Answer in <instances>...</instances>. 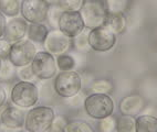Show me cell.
<instances>
[{
  "instance_id": "obj_1",
  "label": "cell",
  "mask_w": 157,
  "mask_h": 132,
  "mask_svg": "<svg viewBox=\"0 0 157 132\" xmlns=\"http://www.w3.org/2000/svg\"><path fill=\"white\" fill-rule=\"evenodd\" d=\"M56 118V112L48 106H34L27 111L25 128L29 132H47Z\"/></svg>"
},
{
  "instance_id": "obj_2",
  "label": "cell",
  "mask_w": 157,
  "mask_h": 132,
  "mask_svg": "<svg viewBox=\"0 0 157 132\" xmlns=\"http://www.w3.org/2000/svg\"><path fill=\"white\" fill-rule=\"evenodd\" d=\"M80 13L85 29L92 30L102 27L109 13L106 0H85Z\"/></svg>"
},
{
  "instance_id": "obj_3",
  "label": "cell",
  "mask_w": 157,
  "mask_h": 132,
  "mask_svg": "<svg viewBox=\"0 0 157 132\" xmlns=\"http://www.w3.org/2000/svg\"><path fill=\"white\" fill-rule=\"evenodd\" d=\"M10 99L12 104L18 107L30 109L39 101V88L32 82L19 80L12 86Z\"/></svg>"
},
{
  "instance_id": "obj_4",
  "label": "cell",
  "mask_w": 157,
  "mask_h": 132,
  "mask_svg": "<svg viewBox=\"0 0 157 132\" xmlns=\"http://www.w3.org/2000/svg\"><path fill=\"white\" fill-rule=\"evenodd\" d=\"M84 109L91 118L101 120L112 116L114 101L106 94H91L84 100Z\"/></svg>"
},
{
  "instance_id": "obj_5",
  "label": "cell",
  "mask_w": 157,
  "mask_h": 132,
  "mask_svg": "<svg viewBox=\"0 0 157 132\" xmlns=\"http://www.w3.org/2000/svg\"><path fill=\"white\" fill-rule=\"evenodd\" d=\"M53 87L60 97L72 98L80 93L82 88L81 76L74 70L60 72L54 78Z\"/></svg>"
},
{
  "instance_id": "obj_6",
  "label": "cell",
  "mask_w": 157,
  "mask_h": 132,
  "mask_svg": "<svg viewBox=\"0 0 157 132\" xmlns=\"http://www.w3.org/2000/svg\"><path fill=\"white\" fill-rule=\"evenodd\" d=\"M36 52L38 50H36V43L25 37L20 41L11 43L8 59L16 67H22L31 64Z\"/></svg>"
},
{
  "instance_id": "obj_7",
  "label": "cell",
  "mask_w": 157,
  "mask_h": 132,
  "mask_svg": "<svg viewBox=\"0 0 157 132\" xmlns=\"http://www.w3.org/2000/svg\"><path fill=\"white\" fill-rule=\"evenodd\" d=\"M30 65L33 74L40 80L51 79L56 75V57L47 51H38Z\"/></svg>"
},
{
  "instance_id": "obj_8",
  "label": "cell",
  "mask_w": 157,
  "mask_h": 132,
  "mask_svg": "<svg viewBox=\"0 0 157 132\" xmlns=\"http://www.w3.org/2000/svg\"><path fill=\"white\" fill-rule=\"evenodd\" d=\"M49 5L45 0H21V17L28 23H43L48 19Z\"/></svg>"
},
{
  "instance_id": "obj_9",
  "label": "cell",
  "mask_w": 157,
  "mask_h": 132,
  "mask_svg": "<svg viewBox=\"0 0 157 132\" xmlns=\"http://www.w3.org/2000/svg\"><path fill=\"white\" fill-rule=\"evenodd\" d=\"M89 45L95 52H107L114 48L116 43V35L106 27H98L92 29L87 34Z\"/></svg>"
},
{
  "instance_id": "obj_10",
  "label": "cell",
  "mask_w": 157,
  "mask_h": 132,
  "mask_svg": "<svg viewBox=\"0 0 157 132\" xmlns=\"http://www.w3.org/2000/svg\"><path fill=\"white\" fill-rule=\"evenodd\" d=\"M58 29L70 39H74L85 30L80 11H62L60 16Z\"/></svg>"
},
{
  "instance_id": "obj_11",
  "label": "cell",
  "mask_w": 157,
  "mask_h": 132,
  "mask_svg": "<svg viewBox=\"0 0 157 132\" xmlns=\"http://www.w3.org/2000/svg\"><path fill=\"white\" fill-rule=\"evenodd\" d=\"M43 45L47 52L58 56L69 51L72 45V39L62 33L59 29H52L51 31H49Z\"/></svg>"
},
{
  "instance_id": "obj_12",
  "label": "cell",
  "mask_w": 157,
  "mask_h": 132,
  "mask_svg": "<svg viewBox=\"0 0 157 132\" xmlns=\"http://www.w3.org/2000/svg\"><path fill=\"white\" fill-rule=\"evenodd\" d=\"M28 25L29 23L22 17H14L9 19L6 23V27H5L3 39L10 43H14L25 39L27 37Z\"/></svg>"
},
{
  "instance_id": "obj_13",
  "label": "cell",
  "mask_w": 157,
  "mask_h": 132,
  "mask_svg": "<svg viewBox=\"0 0 157 132\" xmlns=\"http://www.w3.org/2000/svg\"><path fill=\"white\" fill-rule=\"evenodd\" d=\"M25 115H27V109L20 108L16 105L8 106L0 115V122L11 129H22L25 127Z\"/></svg>"
},
{
  "instance_id": "obj_14",
  "label": "cell",
  "mask_w": 157,
  "mask_h": 132,
  "mask_svg": "<svg viewBox=\"0 0 157 132\" xmlns=\"http://www.w3.org/2000/svg\"><path fill=\"white\" fill-rule=\"evenodd\" d=\"M144 108V100L140 95H129L120 101V111L122 115L134 116L138 115Z\"/></svg>"
},
{
  "instance_id": "obj_15",
  "label": "cell",
  "mask_w": 157,
  "mask_h": 132,
  "mask_svg": "<svg viewBox=\"0 0 157 132\" xmlns=\"http://www.w3.org/2000/svg\"><path fill=\"white\" fill-rule=\"evenodd\" d=\"M103 25L111 30L115 35H118L126 29V18L123 12H109Z\"/></svg>"
},
{
  "instance_id": "obj_16",
  "label": "cell",
  "mask_w": 157,
  "mask_h": 132,
  "mask_svg": "<svg viewBox=\"0 0 157 132\" xmlns=\"http://www.w3.org/2000/svg\"><path fill=\"white\" fill-rule=\"evenodd\" d=\"M49 33L48 25L43 23H29L28 31H27V39L33 43L43 44L44 40Z\"/></svg>"
},
{
  "instance_id": "obj_17",
  "label": "cell",
  "mask_w": 157,
  "mask_h": 132,
  "mask_svg": "<svg viewBox=\"0 0 157 132\" xmlns=\"http://www.w3.org/2000/svg\"><path fill=\"white\" fill-rule=\"evenodd\" d=\"M21 10V0H0V12L6 18L18 17Z\"/></svg>"
},
{
  "instance_id": "obj_18",
  "label": "cell",
  "mask_w": 157,
  "mask_h": 132,
  "mask_svg": "<svg viewBox=\"0 0 157 132\" xmlns=\"http://www.w3.org/2000/svg\"><path fill=\"white\" fill-rule=\"evenodd\" d=\"M136 132H157V118L144 115L136 119Z\"/></svg>"
},
{
  "instance_id": "obj_19",
  "label": "cell",
  "mask_w": 157,
  "mask_h": 132,
  "mask_svg": "<svg viewBox=\"0 0 157 132\" xmlns=\"http://www.w3.org/2000/svg\"><path fill=\"white\" fill-rule=\"evenodd\" d=\"M116 132H136V119L132 116L122 115L116 120Z\"/></svg>"
},
{
  "instance_id": "obj_20",
  "label": "cell",
  "mask_w": 157,
  "mask_h": 132,
  "mask_svg": "<svg viewBox=\"0 0 157 132\" xmlns=\"http://www.w3.org/2000/svg\"><path fill=\"white\" fill-rule=\"evenodd\" d=\"M14 76H17V67L9 59H2L0 67V83L10 82Z\"/></svg>"
},
{
  "instance_id": "obj_21",
  "label": "cell",
  "mask_w": 157,
  "mask_h": 132,
  "mask_svg": "<svg viewBox=\"0 0 157 132\" xmlns=\"http://www.w3.org/2000/svg\"><path fill=\"white\" fill-rule=\"evenodd\" d=\"M56 67L61 72H65V70H73L75 67V59H73L72 55L70 54H61L58 55L56 59Z\"/></svg>"
},
{
  "instance_id": "obj_22",
  "label": "cell",
  "mask_w": 157,
  "mask_h": 132,
  "mask_svg": "<svg viewBox=\"0 0 157 132\" xmlns=\"http://www.w3.org/2000/svg\"><path fill=\"white\" fill-rule=\"evenodd\" d=\"M64 132H94V129L86 121L72 120L67 123Z\"/></svg>"
},
{
  "instance_id": "obj_23",
  "label": "cell",
  "mask_w": 157,
  "mask_h": 132,
  "mask_svg": "<svg viewBox=\"0 0 157 132\" xmlns=\"http://www.w3.org/2000/svg\"><path fill=\"white\" fill-rule=\"evenodd\" d=\"M92 94H106L109 95L113 90V84L107 79H98L91 86Z\"/></svg>"
},
{
  "instance_id": "obj_24",
  "label": "cell",
  "mask_w": 157,
  "mask_h": 132,
  "mask_svg": "<svg viewBox=\"0 0 157 132\" xmlns=\"http://www.w3.org/2000/svg\"><path fill=\"white\" fill-rule=\"evenodd\" d=\"M85 0H58V6L63 11H80Z\"/></svg>"
},
{
  "instance_id": "obj_25",
  "label": "cell",
  "mask_w": 157,
  "mask_h": 132,
  "mask_svg": "<svg viewBox=\"0 0 157 132\" xmlns=\"http://www.w3.org/2000/svg\"><path fill=\"white\" fill-rule=\"evenodd\" d=\"M62 11H63V10L58 6V3H56V5H50L48 19L47 20H49V22L53 27V29H58V22H59L60 16H61Z\"/></svg>"
},
{
  "instance_id": "obj_26",
  "label": "cell",
  "mask_w": 157,
  "mask_h": 132,
  "mask_svg": "<svg viewBox=\"0 0 157 132\" xmlns=\"http://www.w3.org/2000/svg\"><path fill=\"white\" fill-rule=\"evenodd\" d=\"M17 76L20 80L23 82H32L34 79H36V75L32 72L31 65H27V66H22V67H17Z\"/></svg>"
},
{
  "instance_id": "obj_27",
  "label": "cell",
  "mask_w": 157,
  "mask_h": 132,
  "mask_svg": "<svg viewBox=\"0 0 157 132\" xmlns=\"http://www.w3.org/2000/svg\"><path fill=\"white\" fill-rule=\"evenodd\" d=\"M100 129L102 132H115L116 131V120L112 116L100 120Z\"/></svg>"
},
{
  "instance_id": "obj_28",
  "label": "cell",
  "mask_w": 157,
  "mask_h": 132,
  "mask_svg": "<svg viewBox=\"0 0 157 132\" xmlns=\"http://www.w3.org/2000/svg\"><path fill=\"white\" fill-rule=\"evenodd\" d=\"M128 0H106L109 12H123Z\"/></svg>"
},
{
  "instance_id": "obj_29",
  "label": "cell",
  "mask_w": 157,
  "mask_h": 132,
  "mask_svg": "<svg viewBox=\"0 0 157 132\" xmlns=\"http://www.w3.org/2000/svg\"><path fill=\"white\" fill-rule=\"evenodd\" d=\"M67 123V121L62 116H58V117L54 118L53 122H52V124L50 127V129L47 132H64Z\"/></svg>"
},
{
  "instance_id": "obj_30",
  "label": "cell",
  "mask_w": 157,
  "mask_h": 132,
  "mask_svg": "<svg viewBox=\"0 0 157 132\" xmlns=\"http://www.w3.org/2000/svg\"><path fill=\"white\" fill-rule=\"evenodd\" d=\"M87 34L89 33H85V32L83 31L81 34H78L76 37H74V44H75L76 48H78V50H81V51H84L90 48L89 41H87Z\"/></svg>"
},
{
  "instance_id": "obj_31",
  "label": "cell",
  "mask_w": 157,
  "mask_h": 132,
  "mask_svg": "<svg viewBox=\"0 0 157 132\" xmlns=\"http://www.w3.org/2000/svg\"><path fill=\"white\" fill-rule=\"evenodd\" d=\"M10 48H11V43L8 42L7 40L0 39V59H8L9 53H10Z\"/></svg>"
},
{
  "instance_id": "obj_32",
  "label": "cell",
  "mask_w": 157,
  "mask_h": 132,
  "mask_svg": "<svg viewBox=\"0 0 157 132\" xmlns=\"http://www.w3.org/2000/svg\"><path fill=\"white\" fill-rule=\"evenodd\" d=\"M7 98H8V96H7L6 88L3 87V85L0 83V108H1L3 105L6 104Z\"/></svg>"
},
{
  "instance_id": "obj_33",
  "label": "cell",
  "mask_w": 157,
  "mask_h": 132,
  "mask_svg": "<svg viewBox=\"0 0 157 132\" xmlns=\"http://www.w3.org/2000/svg\"><path fill=\"white\" fill-rule=\"evenodd\" d=\"M7 23V18L0 12V39L3 37V33H5V27Z\"/></svg>"
},
{
  "instance_id": "obj_34",
  "label": "cell",
  "mask_w": 157,
  "mask_h": 132,
  "mask_svg": "<svg viewBox=\"0 0 157 132\" xmlns=\"http://www.w3.org/2000/svg\"><path fill=\"white\" fill-rule=\"evenodd\" d=\"M16 130L11 129V128H9V127L5 126L3 123L0 122V132H14Z\"/></svg>"
},
{
  "instance_id": "obj_35",
  "label": "cell",
  "mask_w": 157,
  "mask_h": 132,
  "mask_svg": "<svg viewBox=\"0 0 157 132\" xmlns=\"http://www.w3.org/2000/svg\"><path fill=\"white\" fill-rule=\"evenodd\" d=\"M45 1H47L49 5H56V3H58V0H45Z\"/></svg>"
},
{
  "instance_id": "obj_36",
  "label": "cell",
  "mask_w": 157,
  "mask_h": 132,
  "mask_svg": "<svg viewBox=\"0 0 157 132\" xmlns=\"http://www.w3.org/2000/svg\"><path fill=\"white\" fill-rule=\"evenodd\" d=\"M14 132H29V131H27L25 129H18V130H16Z\"/></svg>"
},
{
  "instance_id": "obj_37",
  "label": "cell",
  "mask_w": 157,
  "mask_h": 132,
  "mask_svg": "<svg viewBox=\"0 0 157 132\" xmlns=\"http://www.w3.org/2000/svg\"><path fill=\"white\" fill-rule=\"evenodd\" d=\"M0 67H1V59H0Z\"/></svg>"
}]
</instances>
